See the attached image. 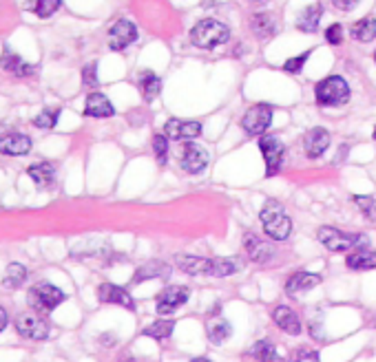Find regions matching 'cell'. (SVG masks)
I'll return each mask as SVG.
<instances>
[{
	"mask_svg": "<svg viewBox=\"0 0 376 362\" xmlns=\"http://www.w3.org/2000/svg\"><path fill=\"white\" fill-rule=\"evenodd\" d=\"M259 219L263 225V232L275 241H286L290 236V232H293V221H290L286 208L275 199L263 203Z\"/></svg>",
	"mask_w": 376,
	"mask_h": 362,
	"instance_id": "cell-1",
	"label": "cell"
},
{
	"mask_svg": "<svg viewBox=\"0 0 376 362\" xmlns=\"http://www.w3.org/2000/svg\"><path fill=\"white\" fill-rule=\"evenodd\" d=\"M230 40V29L220 20L206 18L199 20L195 27L190 29V42L197 46V49H215V46H222Z\"/></svg>",
	"mask_w": 376,
	"mask_h": 362,
	"instance_id": "cell-2",
	"label": "cell"
},
{
	"mask_svg": "<svg viewBox=\"0 0 376 362\" xmlns=\"http://www.w3.org/2000/svg\"><path fill=\"white\" fill-rule=\"evenodd\" d=\"M314 98L319 106H343L350 100V84L341 76H330L317 84Z\"/></svg>",
	"mask_w": 376,
	"mask_h": 362,
	"instance_id": "cell-3",
	"label": "cell"
},
{
	"mask_svg": "<svg viewBox=\"0 0 376 362\" xmlns=\"http://www.w3.org/2000/svg\"><path fill=\"white\" fill-rule=\"evenodd\" d=\"M319 241L325 250L330 252H348V250H359L368 245V236L363 234H348L343 230H336V227H319Z\"/></svg>",
	"mask_w": 376,
	"mask_h": 362,
	"instance_id": "cell-4",
	"label": "cell"
},
{
	"mask_svg": "<svg viewBox=\"0 0 376 362\" xmlns=\"http://www.w3.org/2000/svg\"><path fill=\"white\" fill-rule=\"evenodd\" d=\"M272 113L275 106L272 104H254L241 117V128H244L250 137H261L268 132L272 124Z\"/></svg>",
	"mask_w": 376,
	"mask_h": 362,
	"instance_id": "cell-5",
	"label": "cell"
},
{
	"mask_svg": "<svg viewBox=\"0 0 376 362\" xmlns=\"http://www.w3.org/2000/svg\"><path fill=\"white\" fill-rule=\"evenodd\" d=\"M65 292L63 289H58L56 285L51 283H38V285H33L29 289V305L35 309V311H40V313H49L54 311L60 303H65Z\"/></svg>",
	"mask_w": 376,
	"mask_h": 362,
	"instance_id": "cell-6",
	"label": "cell"
},
{
	"mask_svg": "<svg viewBox=\"0 0 376 362\" xmlns=\"http://www.w3.org/2000/svg\"><path fill=\"white\" fill-rule=\"evenodd\" d=\"M259 150L263 155V162H265V177H272L281 171V164H284V157H286V148L279 137L272 135H261L259 137Z\"/></svg>",
	"mask_w": 376,
	"mask_h": 362,
	"instance_id": "cell-7",
	"label": "cell"
},
{
	"mask_svg": "<svg viewBox=\"0 0 376 362\" xmlns=\"http://www.w3.org/2000/svg\"><path fill=\"white\" fill-rule=\"evenodd\" d=\"M190 298V289L184 287V285H171L166 287L164 292H160V296H157V313L160 316H171V313H175L181 305H186Z\"/></svg>",
	"mask_w": 376,
	"mask_h": 362,
	"instance_id": "cell-8",
	"label": "cell"
},
{
	"mask_svg": "<svg viewBox=\"0 0 376 362\" xmlns=\"http://www.w3.org/2000/svg\"><path fill=\"white\" fill-rule=\"evenodd\" d=\"M211 162V155L199 144H184L179 155V166L184 168L188 175H199L206 171V166Z\"/></svg>",
	"mask_w": 376,
	"mask_h": 362,
	"instance_id": "cell-9",
	"label": "cell"
},
{
	"mask_svg": "<svg viewBox=\"0 0 376 362\" xmlns=\"http://www.w3.org/2000/svg\"><path fill=\"white\" fill-rule=\"evenodd\" d=\"M16 329L20 336L31 338V341H44L51 331V325L44 316H40V311L38 313H22V316H18V320H16Z\"/></svg>",
	"mask_w": 376,
	"mask_h": 362,
	"instance_id": "cell-10",
	"label": "cell"
},
{
	"mask_svg": "<svg viewBox=\"0 0 376 362\" xmlns=\"http://www.w3.org/2000/svg\"><path fill=\"white\" fill-rule=\"evenodd\" d=\"M138 40V27L131 20L122 18L108 29V49L111 51H124L126 46H131Z\"/></svg>",
	"mask_w": 376,
	"mask_h": 362,
	"instance_id": "cell-11",
	"label": "cell"
},
{
	"mask_svg": "<svg viewBox=\"0 0 376 362\" xmlns=\"http://www.w3.org/2000/svg\"><path fill=\"white\" fill-rule=\"evenodd\" d=\"M202 124L199 122H193V119H168L166 126H164V132L166 137L171 139H184V141H190L202 135Z\"/></svg>",
	"mask_w": 376,
	"mask_h": 362,
	"instance_id": "cell-12",
	"label": "cell"
},
{
	"mask_svg": "<svg viewBox=\"0 0 376 362\" xmlns=\"http://www.w3.org/2000/svg\"><path fill=\"white\" fill-rule=\"evenodd\" d=\"M175 263L181 272L193 274V276H213L215 272V259H204V257H188V255H177Z\"/></svg>",
	"mask_w": 376,
	"mask_h": 362,
	"instance_id": "cell-13",
	"label": "cell"
},
{
	"mask_svg": "<svg viewBox=\"0 0 376 362\" xmlns=\"http://www.w3.org/2000/svg\"><path fill=\"white\" fill-rule=\"evenodd\" d=\"M327 148H330V132L325 128L319 126L306 132V137H303V150H306L310 160H317Z\"/></svg>",
	"mask_w": 376,
	"mask_h": 362,
	"instance_id": "cell-14",
	"label": "cell"
},
{
	"mask_svg": "<svg viewBox=\"0 0 376 362\" xmlns=\"http://www.w3.org/2000/svg\"><path fill=\"white\" fill-rule=\"evenodd\" d=\"M98 298L102 303H111V305H120V307H126V309H136V303H133L131 294L126 292L124 287H117L113 283H102L98 287Z\"/></svg>",
	"mask_w": 376,
	"mask_h": 362,
	"instance_id": "cell-15",
	"label": "cell"
},
{
	"mask_svg": "<svg viewBox=\"0 0 376 362\" xmlns=\"http://www.w3.org/2000/svg\"><path fill=\"white\" fill-rule=\"evenodd\" d=\"M33 148L31 137L22 135V132H9V135L0 137V153L9 157H22Z\"/></svg>",
	"mask_w": 376,
	"mask_h": 362,
	"instance_id": "cell-16",
	"label": "cell"
},
{
	"mask_svg": "<svg viewBox=\"0 0 376 362\" xmlns=\"http://www.w3.org/2000/svg\"><path fill=\"white\" fill-rule=\"evenodd\" d=\"M0 67H3L5 71H9V74L16 76V78H29V76H35V71H38L33 64H27L20 55H16L14 51H9V49H5L3 55H0Z\"/></svg>",
	"mask_w": 376,
	"mask_h": 362,
	"instance_id": "cell-17",
	"label": "cell"
},
{
	"mask_svg": "<svg viewBox=\"0 0 376 362\" xmlns=\"http://www.w3.org/2000/svg\"><path fill=\"white\" fill-rule=\"evenodd\" d=\"M272 320H275V325L279 329L290 334V336H299L301 334V320H299L295 309H290L286 305H279L272 311Z\"/></svg>",
	"mask_w": 376,
	"mask_h": 362,
	"instance_id": "cell-18",
	"label": "cell"
},
{
	"mask_svg": "<svg viewBox=\"0 0 376 362\" xmlns=\"http://www.w3.org/2000/svg\"><path fill=\"white\" fill-rule=\"evenodd\" d=\"M244 250L248 252L250 261L254 263H268L272 259V248L268 243H263V241L259 236H254L252 232L244 236Z\"/></svg>",
	"mask_w": 376,
	"mask_h": 362,
	"instance_id": "cell-19",
	"label": "cell"
},
{
	"mask_svg": "<svg viewBox=\"0 0 376 362\" xmlns=\"http://www.w3.org/2000/svg\"><path fill=\"white\" fill-rule=\"evenodd\" d=\"M113 113L115 108L104 93H91L87 102H84V115L89 117H111Z\"/></svg>",
	"mask_w": 376,
	"mask_h": 362,
	"instance_id": "cell-20",
	"label": "cell"
},
{
	"mask_svg": "<svg viewBox=\"0 0 376 362\" xmlns=\"http://www.w3.org/2000/svg\"><path fill=\"white\" fill-rule=\"evenodd\" d=\"M321 283V276L319 274H312V272H297L288 279L286 283V292L288 294H301V292H308V289L317 287Z\"/></svg>",
	"mask_w": 376,
	"mask_h": 362,
	"instance_id": "cell-21",
	"label": "cell"
},
{
	"mask_svg": "<svg viewBox=\"0 0 376 362\" xmlns=\"http://www.w3.org/2000/svg\"><path fill=\"white\" fill-rule=\"evenodd\" d=\"M171 276V268L162 261H149L144 263L142 268L133 276V283H142V281H151V279H168Z\"/></svg>",
	"mask_w": 376,
	"mask_h": 362,
	"instance_id": "cell-22",
	"label": "cell"
},
{
	"mask_svg": "<svg viewBox=\"0 0 376 362\" xmlns=\"http://www.w3.org/2000/svg\"><path fill=\"white\" fill-rule=\"evenodd\" d=\"M321 16H323V7L319 3L306 7L297 16V29L299 31H306V33L317 31L319 29V22H321Z\"/></svg>",
	"mask_w": 376,
	"mask_h": 362,
	"instance_id": "cell-23",
	"label": "cell"
},
{
	"mask_svg": "<svg viewBox=\"0 0 376 362\" xmlns=\"http://www.w3.org/2000/svg\"><path fill=\"white\" fill-rule=\"evenodd\" d=\"M138 89L142 93L144 102H153L157 95L162 93V80L157 78L153 71H142L138 78Z\"/></svg>",
	"mask_w": 376,
	"mask_h": 362,
	"instance_id": "cell-24",
	"label": "cell"
},
{
	"mask_svg": "<svg viewBox=\"0 0 376 362\" xmlns=\"http://www.w3.org/2000/svg\"><path fill=\"white\" fill-rule=\"evenodd\" d=\"M345 265L350 270H359V272L376 270V252L368 250V248H359V250L352 252V255H348Z\"/></svg>",
	"mask_w": 376,
	"mask_h": 362,
	"instance_id": "cell-25",
	"label": "cell"
},
{
	"mask_svg": "<svg viewBox=\"0 0 376 362\" xmlns=\"http://www.w3.org/2000/svg\"><path fill=\"white\" fill-rule=\"evenodd\" d=\"M206 334H209V341L213 345H222L224 341H228V336L233 334L228 320H224L222 316H213L206 320Z\"/></svg>",
	"mask_w": 376,
	"mask_h": 362,
	"instance_id": "cell-26",
	"label": "cell"
},
{
	"mask_svg": "<svg viewBox=\"0 0 376 362\" xmlns=\"http://www.w3.org/2000/svg\"><path fill=\"white\" fill-rule=\"evenodd\" d=\"M350 35L359 42H372L376 38V18L368 16L350 27Z\"/></svg>",
	"mask_w": 376,
	"mask_h": 362,
	"instance_id": "cell-27",
	"label": "cell"
},
{
	"mask_svg": "<svg viewBox=\"0 0 376 362\" xmlns=\"http://www.w3.org/2000/svg\"><path fill=\"white\" fill-rule=\"evenodd\" d=\"M27 175L33 179V184H35V186H40V188L51 186V184H54V179H56V171H54V166H51V164H47V162H40V164L29 166Z\"/></svg>",
	"mask_w": 376,
	"mask_h": 362,
	"instance_id": "cell-28",
	"label": "cell"
},
{
	"mask_svg": "<svg viewBox=\"0 0 376 362\" xmlns=\"http://www.w3.org/2000/svg\"><path fill=\"white\" fill-rule=\"evenodd\" d=\"M252 31L257 38L265 40V38H272L277 33V20L272 14H257L252 18Z\"/></svg>",
	"mask_w": 376,
	"mask_h": 362,
	"instance_id": "cell-29",
	"label": "cell"
},
{
	"mask_svg": "<svg viewBox=\"0 0 376 362\" xmlns=\"http://www.w3.org/2000/svg\"><path fill=\"white\" fill-rule=\"evenodd\" d=\"M27 281V268L20 263H9L7 265V272H5V279H3V285L7 289H16L20 287L22 283Z\"/></svg>",
	"mask_w": 376,
	"mask_h": 362,
	"instance_id": "cell-30",
	"label": "cell"
},
{
	"mask_svg": "<svg viewBox=\"0 0 376 362\" xmlns=\"http://www.w3.org/2000/svg\"><path fill=\"white\" fill-rule=\"evenodd\" d=\"M250 356L254 360H259V362H281V358H279L277 349H275V345L270 341L254 343L252 349H250Z\"/></svg>",
	"mask_w": 376,
	"mask_h": 362,
	"instance_id": "cell-31",
	"label": "cell"
},
{
	"mask_svg": "<svg viewBox=\"0 0 376 362\" xmlns=\"http://www.w3.org/2000/svg\"><path fill=\"white\" fill-rule=\"evenodd\" d=\"M173 329H175V320H155L144 329V336L155 338V341H166V338L173 334Z\"/></svg>",
	"mask_w": 376,
	"mask_h": 362,
	"instance_id": "cell-32",
	"label": "cell"
},
{
	"mask_svg": "<svg viewBox=\"0 0 376 362\" xmlns=\"http://www.w3.org/2000/svg\"><path fill=\"white\" fill-rule=\"evenodd\" d=\"M27 9H31L38 18H49L60 9V0H31Z\"/></svg>",
	"mask_w": 376,
	"mask_h": 362,
	"instance_id": "cell-33",
	"label": "cell"
},
{
	"mask_svg": "<svg viewBox=\"0 0 376 362\" xmlns=\"http://www.w3.org/2000/svg\"><path fill=\"white\" fill-rule=\"evenodd\" d=\"M58 117H60V108H44L40 115L33 117V126L51 130V128H56V124H58Z\"/></svg>",
	"mask_w": 376,
	"mask_h": 362,
	"instance_id": "cell-34",
	"label": "cell"
},
{
	"mask_svg": "<svg viewBox=\"0 0 376 362\" xmlns=\"http://www.w3.org/2000/svg\"><path fill=\"white\" fill-rule=\"evenodd\" d=\"M153 153H155L157 164L164 166L166 160H168V137L166 135H155L153 137Z\"/></svg>",
	"mask_w": 376,
	"mask_h": 362,
	"instance_id": "cell-35",
	"label": "cell"
},
{
	"mask_svg": "<svg viewBox=\"0 0 376 362\" xmlns=\"http://www.w3.org/2000/svg\"><path fill=\"white\" fill-rule=\"evenodd\" d=\"M310 53H312V51H303V53H299V55H295V58L286 60V62H284V71H286V74H293V76L301 74V69H303V64L308 62Z\"/></svg>",
	"mask_w": 376,
	"mask_h": 362,
	"instance_id": "cell-36",
	"label": "cell"
},
{
	"mask_svg": "<svg viewBox=\"0 0 376 362\" xmlns=\"http://www.w3.org/2000/svg\"><path fill=\"white\" fill-rule=\"evenodd\" d=\"M82 84L84 87H89V89H98V84H100V78H98V64L91 62L82 69Z\"/></svg>",
	"mask_w": 376,
	"mask_h": 362,
	"instance_id": "cell-37",
	"label": "cell"
},
{
	"mask_svg": "<svg viewBox=\"0 0 376 362\" xmlns=\"http://www.w3.org/2000/svg\"><path fill=\"white\" fill-rule=\"evenodd\" d=\"M354 203L363 210V214H366L368 219H376V201H374V197L361 195V197H354Z\"/></svg>",
	"mask_w": 376,
	"mask_h": 362,
	"instance_id": "cell-38",
	"label": "cell"
},
{
	"mask_svg": "<svg viewBox=\"0 0 376 362\" xmlns=\"http://www.w3.org/2000/svg\"><path fill=\"white\" fill-rule=\"evenodd\" d=\"M325 40L330 44H341L343 42V27L338 25V22H334V25H330L325 29Z\"/></svg>",
	"mask_w": 376,
	"mask_h": 362,
	"instance_id": "cell-39",
	"label": "cell"
},
{
	"mask_svg": "<svg viewBox=\"0 0 376 362\" xmlns=\"http://www.w3.org/2000/svg\"><path fill=\"white\" fill-rule=\"evenodd\" d=\"M290 362H321V360H319V354H317V352H312V349H303V347H299Z\"/></svg>",
	"mask_w": 376,
	"mask_h": 362,
	"instance_id": "cell-40",
	"label": "cell"
},
{
	"mask_svg": "<svg viewBox=\"0 0 376 362\" xmlns=\"http://www.w3.org/2000/svg\"><path fill=\"white\" fill-rule=\"evenodd\" d=\"M359 3H361V0H332V5L336 9H341V11H352Z\"/></svg>",
	"mask_w": 376,
	"mask_h": 362,
	"instance_id": "cell-41",
	"label": "cell"
},
{
	"mask_svg": "<svg viewBox=\"0 0 376 362\" xmlns=\"http://www.w3.org/2000/svg\"><path fill=\"white\" fill-rule=\"evenodd\" d=\"M7 322H9V318H7V311L0 307V331H3L5 327H7Z\"/></svg>",
	"mask_w": 376,
	"mask_h": 362,
	"instance_id": "cell-42",
	"label": "cell"
},
{
	"mask_svg": "<svg viewBox=\"0 0 376 362\" xmlns=\"http://www.w3.org/2000/svg\"><path fill=\"white\" fill-rule=\"evenodd\" d=\"M193 362H211L209 358H197V360H193Z\"/></svg>",
	"mask_w": 376,
	"mask_h": 362,
	"instance_id": "cell-43",
	"label": "cell"
},
{
	"mask_svg": "<svg viewBox=\"0 0 376 362\" xmlns=\"http://www.w3.org/2000/svg\"><path fill=\"white\" fill-rule=\"evenodd\" d=\"M372 137H374V141H376V128H374V132H372Z\"/></svg>",
	"mask_w": 376,
	"mask_h": 362,
	"instance_id": "cell-44",
	"label": "cell"
},
{
	"mask_svg": "<svg viewBox=\"0 0 376 362\" xmlns=\"http://www.w3.org/2000/svg\"><path fill=\"white\" fill-rule=\"evenodd\" d=\"M252 3H263V0H252Z\"/></svg>",
	"mask_w": 376,
	"mask_h": 362,
	"instance_id": "cell-45",
	"label": "cell"
},
{
	"mask_svg": "<svg viewBox=\"0 0 376 362\" xmlns=\"http://www.w3.org/2000/svg\"><path fill=\"white\" fill-rule=\"evenodd\" d=\"M374 62H376V51H374Z\"/></svg>",
	"mask_w": 376,
	"mask_h": 362,
	"instance_id": "cell-46",
	"label": "cell"
}]
</instances>
